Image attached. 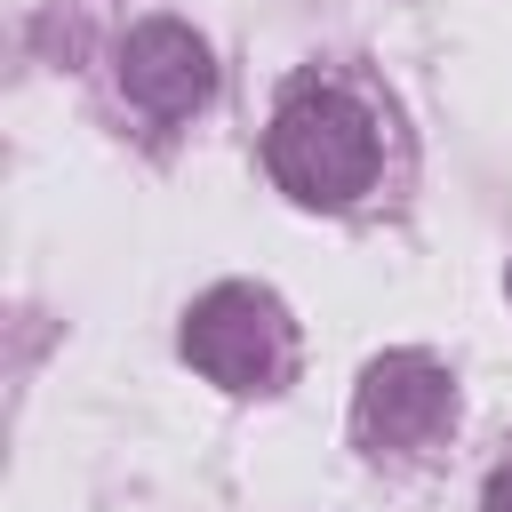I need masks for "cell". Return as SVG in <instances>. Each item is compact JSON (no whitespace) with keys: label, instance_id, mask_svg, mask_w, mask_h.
Here are the masks:
<instances>
[{"label":"cell","instance_id":"obj_1","mask_svg":"<svg viewBox=\"0 0 512 512\" xmlns=\"http://www.w3.org/2000/svg\"><path fill=\"white\" fill-rule=\"evenodd\" d=\"M376 160H384V144H376L368 104L344 96V88H328V80H296V88L280 96L272 128H264V168H272V184H280L288 200H304V208H344V200H360V192L376 184Z\"/></svg>","mask_w":512,"mask_h":512},{"label":"cell","instance_id":"obj_2","mask_svg":"<svg viewBox=\"0 0 512 512\" xmlns=\"http://www.w3.org/2000/svg\"><path fill=\"white\" fill-rule=\"evenodd\" d=\"M184 360L224 392H280L296 368V328L272 288L224 280L184 312Z\"/></svg>","mask_w":512,"mask_h":512},{"label":"cell","instance_id":"obj_3","mask_svg":"<svg viewBox=\"0 0 512 512\" xmlns=\"http://www.w3.org/2000/svg\"><path fill=\"white\" fill-rule=\"evenodd\" d=\"M448 416H456V384L432 352H384V360H368V376L352 392V432L376 456L384 448H424Z\"/></svg>","mask_w":512,"mask_h":512},{"label":"cell","instance_id":"obj_4","mask_svg":"<svg viewBox=\"0 0 512 512\" xmlns=\"http://www.w3.org/2000/svg\"><path fill=\"white\" fill-rule=\"evenodd\" d=\"M120 88H128V104H144L152 120H184V112L208 104L216 64H208V48H200L176 16H152V24H136V32L120 40Z\"/></svg>","mask_w":512,"mask_h":512},{"label":"cell","instance_id":"obj_5","mask_svg":"<svg viewBox=\"0 0 512 512\" xmlns=\"http://www.w3.org/2000/svg\"><path fill=\"white\" fill-rule=\"evenodd\" d=\"M480 512H512V464H504V472H488V488H480Z\"/></svg>","mask_w":512,"mask_h":512},{"label":"cell","instance_id":"obj_6","mask_svg":"<svg viewBox=\"0 0 512 512\" xmlns=\"http://www.w3.org/2000/svg\"><path fill=\"white\" fill-rule=\"evenodd\" d=\"M504 288H512V272H504Z\"/></svg>","mask_w":512,"mask_h":512}]
</instances>
